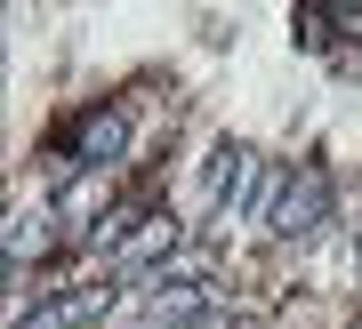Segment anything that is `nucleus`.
Returning a JSON list of instances; mask_svg holds the SVG:
<instances>
[{
  "label": "nucleus",
  "mask_w": 362,
  "mask_h": 329,
  "mask_svg": "<svg viewBox=\"0 0 362 329\" xmlns=\"http://www.w3.org/2000/svg\"><path fill=\"white\" fill-rule=\"evenodd\" d=\"M322 169L314 161H298V169H282V209H274V241H314V225H322Z\"/></svg>",
  "instance_id": "f257e3e1"
},
{
  "label": "nucleus",
  "mask_w": 362,
  "mask_h": 329,
  "mask_svg": "<svg viewBox=\"0 0 362 329\" xmlns=\"http://www.w3.org/2000/svg\"><path fill=\"white\" fill-rule=\"evenodd\" d=\"M121 145H129V121H121L113 104H97V113L73 121V152H81V169H113Z\"/></svg>",
  "instance_id": "f03ea898"
}]
</instances>
